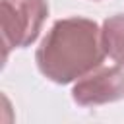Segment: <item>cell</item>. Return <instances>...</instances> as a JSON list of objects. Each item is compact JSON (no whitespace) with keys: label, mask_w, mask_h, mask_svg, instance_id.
Listing matches in <instances>:
<instances>
[{"label":"cell","mask_w":124,"mask_h":124,"mask_svg":"<svg viewBox=\"0 0 124 124\" xmlns=\"http://www.w3.org/2000/svg\"><path fill=\"white\" fill-rule=\"evenodd\" d=\"M48 14L45 0H2L0 2V31L4 58L10 48L27 46L41 31Z\"/></svg>","instance_id":"obj_2"},{"label":"cell","mask_w":124,"mask_h":124,"mask_svg":"<svg viewBox=\"0 0 124 124\" xmlns=\"http://www.w3.org/2000/svg\"><path fill=\"white\" fill-rule=\"evenodd\" d=\"M101 37H103L105 52L114 62L124 66V14L108 17L103 25Z\"/></svg>","instance_id":"obj_4"},{"label":"cell","mask_w":124,"mask_h":124,"mask_svg":"<svg viewBox=\"0 0 124 124\" xmlns=\"http://www.w3.org/2000/svg\"><path fill=\"white\" fill-rule=\"evenodd\" d=\"M74 101L78 105H103L124 97V70L122 68H103L89 76H83L74 85Z\"/></svg>","instance_id":"obj_3"},{"label":"cell","mask_w":124,"mask_h":124,"mask_svg":"<svg viewBox=\"0 0 124 124\" xmlns=\"http://www.w3.org/2000/svg\"><path fill=\"white\" fill-rule=\"evenodd\" d=\"M105 54L97 23L85 17H68L50 27L37 48V64L48 79L68 83L99 68Z\"/></svg>","instance_id":"obj_1"}]
</instances>
